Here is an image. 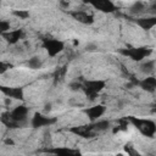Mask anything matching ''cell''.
Listing matches in <instances>:
<instances>
[{"instance_id": "6da1fadb", "label": "cell", "mask_w": 156, "mask_h": 156, "mask_svg": "<svg viewBox=\"0 0 156 156\" xmlns=\"http://www.w3.org/2000/svg\"><path fill=\"white\" fill-rule=\"evenodd\" d=\"M106 82L101 80V79H91V80H87L82 88L85 91V95L90 99H95L96 95H99L104 89H105Z\"/></svg>"}, {"instance_id": "7a4b0ae2", "label": "cell", "mask_w": 156, "mask_h": 156, "mask_svg": "<svg viewBox=\"0 0 156 156\" xmlns=\"http://www.w3.org/2000/svg\"><path fill=\"white\" fill-rule=\"evenodd\" d=\"M43 46L46 50V52L49 54V56L55 57L56 55H58L60 52L63 51L65 43L58 39H45L43 43Z\"/></svg>"}, {"instance_id": "3957f363", "label": "cell", "mask_w": 156, "mask_h": 156, "mask_svg": "<svg viewBox=\"0 0 156 156\" xmlns=\"http://www.w3.org/2000/svg\"><path fill=\"white\" fill-rule=\"evenodd\" d=\"M150 52H151V50L147 48H132V49H127V50L122 51L123 55H126L138 62L144 61V58H146L150 55Z\"/></svg>"}, {"instance_id": "277c9868", "label": "cell", "mask_w": 156, "mask_h": 156, "mask_svg": "<svg viewBox=\"0 0 156 156\" xmlns=\"http://www.w3.org/2000/svg\"><path fill=\"white\" fill-rule=\"evenodd\" d=\"M106 112V106L105 105H101V104H98V105H94V106H90L88 108L84 110V113L87 115L88 119L90 122H96L99 121Z\"/></svg>"}, {"instance_id": "5b68a950", "label": "cell", "mask_w": 156, "mask_h": 156, "mask_svg": "<svg viewBox=\"0 0 156 156\" xmlns=\"http://www.w3.org/2000/svg\"><path fill=\"white\" fill-rule=\"evenodd\" d=\"M56 119L54 118H50L45 115H41V113H35L30 121V124L32 127L34 128H41V127H45V126H50L55 122Z\"/></svg>"}, {"instance_id": "8992f818", "label": "cell", "mask_w": 156, "mask_h": 156, "mask_svg": "<svg viewBox=\"0 0 156 156\" xmlns=\"http://www.w3.org/2000/svg\"><path fill=\"white\" fill-rule=\"evenodd\" d=\"M147 10H149V5L144 1H135L129 6V13L133 16L144 15Z\"/></svg>"}, {"instance_id": "52a82bcc", "label": "cell", "mask_w": 156, "mask_h": 156, "mask_svg": "<svg viewBox=\"0 0 156 156\" xmlns=\"http://www.w3.org/2000/svg\"><path fill=\"white\" fill-rule=\"evenodd\" d=\"M139 85L144 90H146L149 93H154L156 89V78L154 76H146L145 78H143L139 82Z\"/></svg>"}, {"instance_id": "ba28073f", "label": "cell", "mask_w": 156, "mask_h": 156, "mask_svg": "<svg viewBox=\"0 0 156 156\" xmlns=\"http://www.w3.org/2000/svg\"><path fill=\"white\" fill-rule=\"evenodd\" d=\"M138 128L147 136H152L155 134V123L152 121H138Z\"/></svg>"}, {"instance_id": "9c48e42d", "label": "cell", "mask_w": 156, "mask_h": 156, "mask_svg": "<svg viewBox=\"0 0 156 156\" xmlns=\"http://www.w3.org/2000/svg\"><path fill=\"white\" fill-rule=\"evenodd\" d=\"M136 24L143 28V29H152L156 26V17L155 16H150V17H139L136 20Z\"/></svg>"}, {"instance_id": "30bf717a", "label": "cell", "mask_w": 156, "mask_h": 156, "mask_svg": "<svg viewBox=\"0 0 156 156\" xmlns=\"http://www.w3.org/2000/svg\"><path fill=\"white\" fill-rule=\"evenodd\" d=\"M139 69L143 74L145 76H152L154 71H155V60L151 58V60H145V61H141L140 66H139Z\"/></svg>"}, {"instance_id": "8fae6325", "label": "cell", "mask_w": 156, "mask_h": 156, "mask_svg": "<svg viewBox=\"0 0 156 156\" xmlns=\"http://www.w3.org/2000/svg\"><path fill=\"white\" fill-rule=\"evenodd\" d=\"M2 35L7 39V41H9L10 44H16L17 41H20V39H22V37H23V30H22V29L9 30L7 33H5V34H2Z\"/></svg>"}, {"instance_id": "7c38bea8", "label": "cell", "mask_w": 156, "mask_h": 156, "mask_svg": "<svg viewBox=\"0 0 156 156\" xmlns=\"http://www.w3.org/2000/svg\"><path fill=\"white\" fill-rule=\"evenodd\" d=\"M93 5L98 10H101L105 12H112L115 10V4L111 1H107V0H99L96 2H93Z\"/></svg>"}, {"instance_id": "4fadbf2b", "label": "cell", "mask_w": 156, "mask_h": 156, "mask_svg": "<svg viewBox=\"0 0 156 156\" xmlns=\"http://www.w3.org/2000/svg\"><path fill=\"white\" fill-rule=\"evenodd\" d=\"M2 90L5 91V94L9 98H12V99H22L23 98V90L21 88H5Z\"/></svg>"}, {"instance_id": "5bb4252c", "label": "cell", "mask_w": 156, "mask_h": 156, "mask_svg": "<svg viewBox=\"0 0 156 156\" xmlns=\"http://www.w3.org/2000/svg\"><path fill=\"white\" fill-rule=\"evenodd\" d=\"M27 65H28V67L32 68V69H38V68H41L43 61H41V58L38 57V56H33V57H30V58L27 61Z\"/></svg>"}, {"instance_id": "9a60e30c", "label": "cell", "mask_w": 156, "mask_h": 156, "mask_svg": "<svg viewBox=\"0 0 156 156\" xmlns=\"http://www.w3.org/2000/svg\"><path fill=\"white\" fill-rule=\"evenodd\" d=\"M110 127V122L106 121V119H99L96 122L93 123V128L91 129H95V130H106L107 128Z\"/></svg>"}, {"instance_id": "2e32d148", "label": "cell", "mask_w": 156, "mask_h": 156, "mask_svg": "<svg viewBox=\"0 0 156 156\" xmlns=\"http://www.w3.org/2000/svg\"><path fill=\"white\" fill-rule=\"evenodd\" d=\"M52 156H78V154L71 149H57L56 154Z\"/></svg>"}, {"instance_id": "e0dca14e", "label": "cell", "mask_w": 156, "mask_h": 156, "mask_svg": "<svg viewBox=\"0 0 156 156\" xmlns=\"http://www.w3.org/2000/svg\"><path fill=\"white\" fill-rule=\"evenodd\" d=\"M13 15L21 20H27L29 17V12L27 10H15L13 11Z\"/></svg>"}, {"instance_id": "ac0fdd59", "label": "cell", "mask_w": 156, "mask_h": 156, "mask_svg": "<svg viewBox=\"0 0 156 156\" xmlns=\"http://www.w3.org/2000/svg\"><path fill=\"white\" fill-rule=\"evenodd\" d=\"M96 50H98V45L95 43H88L85 45V51H88V52H94Z\"/></svg>"}, {"instance_id": "d6986e66", "label": "cell", "mask_w": 156, "mask_h": 156, "mask_svg": "<svg viewBox=\"0 0 156 156\" xmlns=\"http://www.w3.org/2000/svg\"><path fill=\"white\" fill-rule=\"evenodd\" d=\"M10 67H11V66H10L9 63H6V62H4V61H0V74L7 72Z\"/></svg>"}, {"instance_id": "ffe728a7", "label": "cell", "mask_w": 156, "mask_h": 156, "mask_svg": "<svg viewBox=\"0 0 156 156\" xmlns=\"http://www.w3.org/2000/svg\"><path fill=\"white\" fill-rule=\"evenodd\" d=\"M116 156H124V155H123V154H117Z\"/></svg>"}]
</instances>
